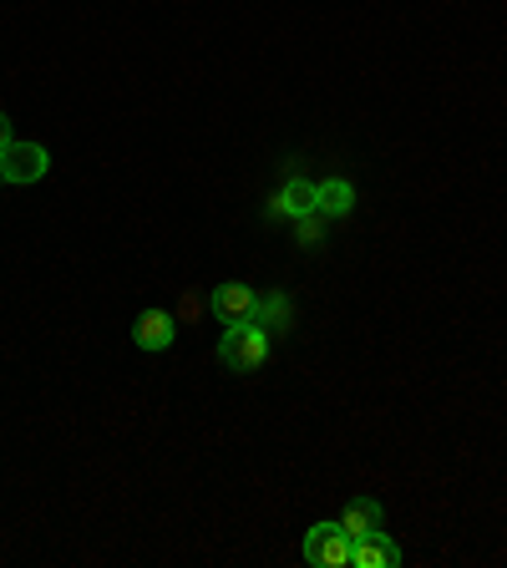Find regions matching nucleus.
<instances>
[{"mask_svg":"<svg viewBox=\"0 0 507 568\" xmlns=\"http://www.w3.org/2000/svg\"><path fill=\"white\" fill-rule=\"evenodd\" d=\"M173 341H178V320L168 315V310H142V315L132 320V345H138V351H168Z\"/></svg>","mask_w":507,"mask_h":568,"instance_id":"nucleus-5","label":"nucleus"},{"mask_svg":"<svg viewBox=\"0 0 507 568\" xmlns=\"http://www.w3.org/2000/svg\"><path fill=\"white\" fill-rule=\"evenodd\" d=\"M264 325L270 335H280V331H290V300L284 295H270V300H260V315H254Z\"/></svg>","mask_w":507,"mask_h":568,"instance_id":"nucleus-10","label":"nucleus"},{"mask_svg":"<svg viewBox=\"0 0 507 568\" xmlns=\"http://www.w3.org/2000/svg\"><path fill=\"white\" fill-rule=\"evenodd\" d=\"M396 564H402V548L391 544L381 528L351 544V568H396Z\"/></svg>","mask_w":507,"mask_h":568,"instance_id":"nucleus-6","label":"nucleus"},{"mask_svg":"<svg viewBox=\"0 0 507 568\" xmlns=\"http://www.w3.org/2000/svg\"><path fill=\"white\" fill-rule=\"evenodd\" d=\"M0 183H6V173H0Z\"/></svg>","mask_w":507,"mask_h":568,"instance_id":"nucleus-12","label":"nucleus"},{"mask_svg":"<svg viewBox=\"0 0 507 568\" xmlns=\"http://www.w3.org/2000/svg\"><path fill=\"white\" fill-rule=\"evenodd\" d=\"M381 523H386V508H381L376 497H351V508L341 513V528L351 532V544L355 538H366V532H376Z\"/></svg>","mask_w":507,"mask_h":568,"instance_id":"nucleus-9","label":"nucleus"},{"mask_svg":"<svg viewBox=\"0 0 507 568\" xmlns=\"http://www.w3.org/2000/svg\"><path fill=\"white\" fill-rule=\"evenodd\" d=\"M300 554L315 568H351V532H345L341 523H315V528L305 532Z\"/></svg>","mask_w":507,"mask_h":568,"instance_id":"nucleus-2","label":"nucleus"},{"mask_svg":"<svg viewBox=\"0 0 507 568\" xmlns=\"http://www.w3.org/2000/svg\"><path fill=\"white\" fill-rule=\"evenodd\" d=\"M315 213L320 219H351L355 213V183L351 178H325V183H315Z\"/></svg>","mask_w":507,"mask_h":568,"instance_id":"nucleus-7","label":"nucleus"},{"mask_svg":"<svg viewBox=\"0 0 507 568\" xmlns=\"http://www.w3.org/2000/svg\"><path fill=\"white\" fill-rule=\"evenodd\" d=\"M270 345H274V335L264 331L260 320H244V325H229L224 331L219 361H224L229 371H239V376H249V371H260L264 361H270Z\"/></svg>","mask_w":507,"mask_h":568,"instance_id":"nucleus-1","label":"nucleus"},{"mask_svg":"<svg viewBox=\"0 0 507 568\" xmlns=\"http://www.w3.org/2000/svg\"><path fill=\"white\" fill-rule=\"evenodd\" d=\"M274 213L280 219H305V213H315V183H305V178H284V189L274 193Z\"/></svg>","mask_w":507,"mask_h":568,"instance_id":"nucleus-8","label":"nucleus"},{"mask_svg":"<svg viewBox=\"0 0 507 568\" xmlns=\"http://www.w3.org/2000/svg\"><path fill=\"white\" fill-rule=\"evenodd\" d=\"M0 173H6V183H16V189L41 183V178L51 173V153L41 148V142H21V138H16L11 148L0 153Z\"/></svg>","mask_w":507,"mask_h":568,"instance_id":"nucleus-3","label":"nucleus"},{"mask_svg":"<svg viewBox=\"0 0 507 568\" xmlns=\"http://www.w3.org/2000/svg\"><path fill=\"white\" fill-rule=\"evenodd\" d=\"M213 315L224 320V325H244V320L260 315V295H254L249 284L229 280V284H219V290H213Z\"/></svg>","mask_w":507,"mask_h":568,"instance_id":"nucleus-4","label":"nucleus"},{"mask_svg":"<svg viewBox=\"0 0 507 568\" xmlns=\"http://www.w3.org/2000/svg\"><path fill=\"white\" fill-rule=\"evenodd\" d=\"M16 142V128H11V118H6V112H0V153H6V148H11Z\"/></svg>","mask_w":507,"mask_h":568,"instance_id":"nucleus-11","label":"nucleus"}]
</instances>
